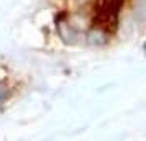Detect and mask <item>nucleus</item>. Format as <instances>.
Segmentation results:
<instances>
[{"instance_id": "nucleus-2", "label": "nucleus", "mask_w": 146, "mask_h": 141, "mask_svg": "<svg viewBox=\"0 0 146 141\" xmlns=\"http://www.w3.org/2000/svg\"><path fill=\"white\" fill-rule=\"evenodd\" d=\"M7 97H8V90H7V87H5L3 84H0V103H3V102L7 100Z\"/></svg>"}, {"instance_id": "nucleus-1", "label": "nucleus", "mask_w": 146, "mask_h": 141, "mask_svg": "<svg viewBox=\"0 0 146 141\" xmlns=\"http://www.w3.org/2000/svg\"><path fill=\"white\" fill-rule=\"evenodd\" d=\"M121 3L123 0H95L94 23L97 26V31H102V33L115 31Z\"/></svg>"}]
</instances>
